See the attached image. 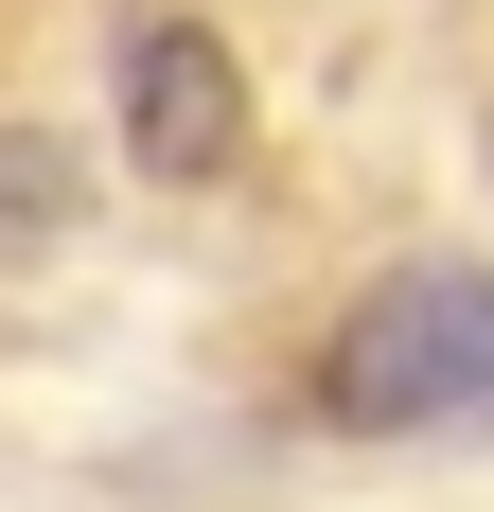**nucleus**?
Instances as JSON below:
<instances>
[{"label":"nucleus","instance_id":"obj_1","mask_svg":"<svg viewBox=\"0 0 494 512\" xmlns=\"http://www.w3.org/2000/svg\"><path fill=\"white\" fill-rule=\"evenodd\" d=\"M318 407L353 442H477L494 424V265L424 248L318 336Z\"/></svg>","mask_w":494,"mask_h":512},{"label":"nucleus","instance_id":"obj_2","mask_svg":"<svg viewBox=\"0 0 494 512\" xmlns=\"http://www.w3.org/2000/svg\"><path fill=\"white\" fill-rule=\"evenodd\" d=\"M106 106H124V177H159V195H212L247 159V71L212 18H124L106 36Z\"/></svg>","mask_w":494,"mask_h":512},{"label":"nucleus","instance_id":"obj_3","mask_svg":"<svg viewBox=\"0 0 494 512\" xmlns=\"http://www.w3.org/2000/svg\"><path fill=\"white\" fill-rule=\"evenodd\" d=\"M53 230H71V159L0 124V248H53Z\"/></svg>","mask_w":494,"mask_h":512}]
</instances>
